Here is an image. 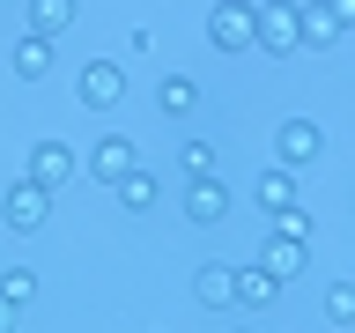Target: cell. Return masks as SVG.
I'll return each instance as SVG.
<instances>
[{"instance_id":"6da1fadb","label":"cell","mask_w":355,"mask_h":333,"mask_svg":"<svg viewBox=\"0 0 355 333\" xmlns=\"http://www.w3.org/2000/svg\"><path fill=\"white\" fill-rule=\"evenodd\" d=\"M252 37H259V8L252 0H215L207 8V44L215 52H252Z\"/></svg>"},{"instance_id":"7a4b0ae2","label":"cell","mask_w":355,"mask_h":333,"mask_svg":"<svg viewBox=\"0 0 355 333\" xmlns=\"http://www.w3.org/2000/svg\"><path fill=\"white\" fill-rule=\"evenodd\" d=\"M318 155H326L318 119H282V133H274V163H282V171H311Z\"/></svg>"},{"instance_id":"3957f363","label":"cell","mask_w":355,"mask_h":333,"mask_svg":"<svg viewBox=\"0 0 355 333\" xmlns=\"http://www.w3.org/2000/svg\"><path fill=\"white\" fill-rule=\"evenodd\" d=\"M252 52H266V60H296V0H266V8H259V37H252Z\"/></svg>"},{"instance_id":"277c9868","label":"cell","mask_w":355,"mask_h":333,"mask_svg":"<svg viewBox=\"0 0 355 333\" xmlns=\"http://www.w3.org/2000/svg\"><path fill=\"white\" fill-rule=\"evenodd\" d=\"M44 215H52V193H37L30 178H22V185H8V193H0V222H8L15 237H37V230H44Z\"/></svg>"},{"instance_id":"5b68a950","label":"cell","mask_w":355,"mask_h":333,"mask_svg":"<svg viewBox=\"0 0 355 333\" xmlns=\"http://www.w3.org/2000/svg\"><path fill=\"white\" fill-rule=\"evenodd\" d=\"M74 96H82L89 111H119V96H126V67H119V60H89L82 74H74Z\"/></svg>"},{"instance_id":"8992f818","label":"cell","mask_w":355,"mask_h":333,"mask_svg":"<svg viewBox=\"0 0 355 333\" xmlns=\"http://www.w3.org/2000/svg\"><path fill=\"white\" fill-rule=\"evenodd\" d=\"M74 163H82V155L67 148V141H37V148H30V171H22V178H30L37 193H52V200H60V185L74 178Z\"/></svg>"},{"instance_id":"52a82bcc","label":"cell","mask_w":355,"mask_h":333,"mask_svg":"<svg viewBox=\"0 0 355 333\" xmlns=\"http://www.w3.org/2000/svg\"><path fill=\"white\" fill-rule=\"evenodd\" d=\"M126 171H141V148H133L126 133H104V141L89 148V178H96V185H119Z\"/></svg>"},{"instance_id":"ba28073f","label":"cell","mask_w":355,"mask_h":333,"mask_svg":"<svg viewBox=\"0 0 355 333\" xmlns=\"http://www.w3.org/2000/svg\"><path fill=\"white\" fill-rule=\"evenodd\" d=\"M8 67H15V82H44V74L60 67V44H52V37H37V30H22V37H15V52H8Z\"/></svg>"},{"instance_id":"9c48e42d","label":"cell","mask_w":355,"mask_h":333,"mask_svg":"<svg viewBox=\"0 0 355 333\" xmlns=\"http://www.w3.org/2000/svg\"><path fill=\"white\" fill-rule=\"evenodd\" d=\"M193 296H200L207 311H230V304H237V266H230V259L193 266Z\"/></svg>"},{"instance_id":"30bf717a","label":"cell","mask_w":355,"mask_h":333,"mask_svg":"<svg viewBox=\"0 0 355 333\" xmlns=\"http://www.w3.org/2000/svg\"><path fill=\"white\" fill-rule=\"evenodd\" d=\"M185 222H200V230L207 222H230V185L222 178H193L185 185Z\"/></svg>"},{"instance_id":"8fae6325","label":"cell","mask_w":355,"mask_h":333,"mask_svg":"<svg viewBox=\"0 0 355 333\" xmlns=\"http://www.w3.org/2000/svg\"><path fill=\"white\" fill-rule=\"evenodd\" d=\"M296 44H311V52L340 44V22L326 15V0H304V8H296Z\"/></svg>"},{"instance_id":"7c38bea8","label":"cell","mask_w":355,"mask_h":333,"mask_svg":"<svg viewBox=\"0 0 355 333\" xmlns=\"http://www.w3.org/2000/svg\"><path fill=\"white\" fill-rule=\"evenodd\" d=\"M237 304H244V311H274V304H282V282H274L259 259L237 266Z\"/></svg>"},{"instance_id":"4fadbf2b","label":"cell","mask_w":355,"mask_h":333,"mask_svg":"<svg viewBox=\"0 0 355 333\" xmlns=\"http://www.w3.org/2000/svg\"><path fill=\"white\" fill-rule=\"evenodd\" d=\"M259 266H266V274H274V282H296V274H304V266H311V244H288V237H266V252H259Z\"/></svg>"},{"instance_id":"5bb4252c","label":"cell","mask_w":355,"mask_h":333,"mask_svg":"<svg viewBox=\"0 0 355 333\" xmlns=\"http://www.w3.org/2000/svg\"><path fill=\"white\" fill-rule=\"evenodd\" d=\"M74 15H82V0H30V30H37V37H52V44L74 30Z\"/></svg>"},{"instance_id":"9a60e30c","label":"cell","mask_w":355,"mask_h":333,"mask_svg":"<svg viewBox=\"0 0 355 333\" xmlns=\"http://www.w3.org/2000/svg\"><path fill=\"white\" fill-rule=\"evenodd\" d=\"M252 200H259L266 215H288V207H296V171H282V163H274V171H259Z\"/></svg>"},{"instance_id":"2e32d148","label":"cell","mask_w":355,"mask_h":333,"mask_svg":"<svg viewBox=\"0 0 355 333\" xmlns=\"http://www.w3.org/2000/svg\"><path fill=\"white\" fill-rule=\"evenodd\" d=\"M111 193H119V207H126V215H148L155 200H163V185H155L148 171H126L119 185H111Z\"/></svg>"},{"instance_id":"e0dca14e","label":"cell","mask_w":355,"mask_h":333,"mask_svg":"<svg viewBox=\"0 0 355 333\" xmlns=\"http://www.w3.org/2000/svg\"><path fill=\"white\" fill-rule=\"evenodd\" d=\"M155 104L171 111V119H193V111H200V82H193V74H163V89H155Z\"/></svg>"},{"instance_id":"ac0fdd59","label":"cell","mask_w":355,"mask_h":333,"mask_svg":"<svg viewBox=\"0 0 355 333\" xmlns=\"http://www.w3.org/2000/svg\"><path fill=\"white\" fill-rule=\"evenodd\" d=\"M0 296H8V304H37V274H30V266H0Z\"/></svg>"},{"instance_id":"d6986e66","label":"cell","mask_w":355,"mask_h":333,"mask_svg":"<svg viewBox=\"0 0 355 333\" xmlns=\"http://www.w3.org/2000/svg\"><path fill=\"white\" fill-rule=\"evenodd\" d=\"M215 163H222L215 141H185V178H215Z\"/></svg>"},{"instance_id":"ffe728a7","label":"cell","mask_w":355,"mask_h":333,"mask_svg":"<svg viewBox=\"0 0 355 333\" xmlns=\"http://www.w3.org/2000/svg\"><path fill=\"white\" fill-rule=\"evenodd\" d=\"M326 318H333V326H355V282H333L326 289Z\"/></svg>"},{"instance_id":"44dd1931","label":"cell","mask_w":355,"mask_h":333,"mask_svg":"<svg viewBox=\"0 0 355 333\" xmlns=\"http://www.w3.org/2000/svg\"><path fill=\"white\" fill-rule=\"evenodd\" d=\"M274 237H288V244H311V215H304V207L274 215Z\"/></svg>"},{"instance_id":"7402d4cb","label":"cell","mask_w":355,"mask_h":333,"mask_svg":"<svg viewBox=\"0 0 355 333\" xmlns=\"http://www.w3.org/2000/svg\"><path fill=\"white\" fill-rule=\"evenodd\" d=\"M326 15L340 22V37H355V0H326Z\"/></svg>"},{"instance_id":"603a6c76","label":"cell","mask_w":355,"mask_h":333,"mask_svg":"<svg viewBox=\"0 0 355 333\" xmlns=\"http://www.w3.org/2000/svg\"><path fill=\"white\" fill-rule=\"evenodd\" d=\"M15 318H22V311L8 304V296H0V333H15Z\"/></svg>"}]
</instances>
